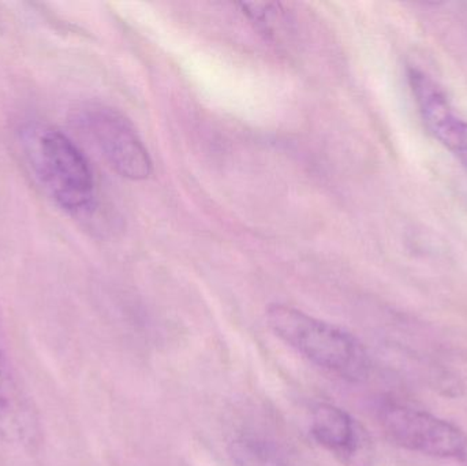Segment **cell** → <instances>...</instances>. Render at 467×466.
Segmentation results:
<instances>
[{
	"mask_svg": "<svg viewBox=\"0 0 467 466\" xmlns=\"http://www.w3.org/2000/svg\"><path fill=\"white\" fill-rule=\"evenodd\" d=\"M0 438L13 445L33 448L40 438L37 415L19 388L0 347Z\"/></svg>",
	"mask_w": 467,
	"mask_h": 466,
	"instance_id": "6",
	"label": "cell"
},
{
	"mask_svg": "<svg viewBox=\"0 0 467 466\" xmlns=\"http://www.w3.org/2000/svg\"><path fill=\"white\" fill-rule=\"evenodd\" d=\"M310 431L318 445L340 457H351L359 446L358 430L351 416L334 405L321 404L312 416Z\"/></svg>",
	"mask_w": 467,
	"mask_h": 466,
	"instance_id": "7",
	"label": "cell"
},
{
	"mask_svg": "<svg viewBox=\"0 0 467 466\" xmlns=\"http://www.w3.org/2000/svg\"><path fill=\"white\" fill-rule=\"evenodd\" d=\"M25 161L47 194L67 212L89 210L95 177L79 148L59 129L30 123L21 130Z\"/></svg>",
	"mask_w": 467,
	"mask_h": 466,
	"instance_id": "1",
	"label": "cell"
},
{
	"mask_svg": "<svg viewBox=\"0 0 467 466\" xmlns=\"http://www.w3.org/2000/svg\"><path fill=\"white\" fill-rule=\"evenodd\" d=\"M229 456L234 466H294L280 446L253 434L239 435L232 440Z\"/></svg>",
	"mask_w": 467,
	"mask_h": 466,
	"instance_id": "8",
	"label": "cell"
},
{
	"mask_svg": "<svg viewBox=\"0 0 467 466\" xmlns=\"http://www.w3.org/2000/svg\"><path fill=\"white\" fill-rule=\"evenodd\" d=\"M409 81L428 130L467 167V122L452 112L443 90L424 71L410 68Z\"/></svg>",
	"mask_w": 467,
	"mask_h": 466,
	"instance_id": "5",
	"label": "cell"
},
{
	"mask_svg": "<svg viewBox=\"0 0 467 466\" xmlns=\"http://www.w3.org/2000/svg\"><path fill=\"white\" fill-rule=\"evenodd\" d=\"M266 320L280 339L316 366L351 380L367 377V352L348 331L280 304L269 306Z\"/></svg>",
	"mask_w": 467,
	"mask_h": 466,
	"instance_id": "2",
	"label": "cell"
},
{
	"mask_svg": "<svg viewBox=\"0 0 467 466\" xmlns=\"http://www.w3.org/2000/svg\"><path fill=\"white\" fill-rule=\"evenodd\" d=\"M379 423L400 448L438 459L467 461L465 431L424 410L386 401L379 408Z\"/></svg>",
	"mask_w": 467,
	"mask_h": 466,
	"instance_id": "3",
	"label": "cell"
},
{
	"mask_svg": "<svg viewBox=\"0 0 467 466\" xmlns=\"http://www.w3.org/2000/svg\"><path fill=\"white\" fill-rule=\"evenodd\" d=\"M77 122L120 177L131 181L150 177L152 172L150 153L136 129L122 114L109 107L88 106L78 112Z\"/></svg>",
	"mask_w": 467,
	"mask_h": 466,
	"instance_id": "4",
	"label": "cell"
}]
</instances>
